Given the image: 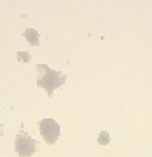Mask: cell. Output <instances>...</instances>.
<instances>
[{"mask_svg": "<svg viewBox=\"0 0 152 157\" xmlns=\"http://www.w3.org/2000/svg\"><path fill=\"white\" fill-rule=\"evenodd\" d=\"M67 75L61 71L52 69L46 64L37 66V84L46 91L48 97H53L54 91L65 84Z\"/></svg>", "mask_w": 152, "mask_h": 157, "instance_id": "6da1fadb", "label": "cell"}, {"mask_svg": "<svg viewBox=\"0 0 152 157\" xmlns=\"http://www.w3.org/2000/svg\"><path fill=\"white\" fill-rule=\"evenodd\" d=\"M37 142L33 140L29 133L21 130L16 134L14 140V149L21 157H30L37 151Z\"/></svg>", "mask_w": 152, "mask_h": 157, "instance_id": "7a4b0ae2", "label": "cell"}, {"mask_svg": "<svg viewBox=\"0 0 152 157\" xmlns=\"http://www.w3.org/2000/svg\"><path fill=\"white\" fill-rule=\"evenodd\" d=\"M39 132L47 145H54L60 136V126L53 118H45L38 123Z\"/></svg>", "mask_w": 152, "mask_h": 157, "instance_id": "3957f363", "label": "cell"}, {"mask_svg": "<svg viewBox=\"0 0 152 157\" xmlns=\"http://www.w3.org/2000/svg\"><path fill=\"white\" fill-rule=\"evenodd\" d=\"M26 40L30 44L31 46H38L39 45V34L35 29H28L23 33Z\"/></svg>", "mask_w": 152, "mask_h": 157, "instance_id": "277c9868", "label": "cell"}, {"mask_svg": "<svg viewBox=\"0 0 152 157\" xmlns=\"http://www.w3.org/2000/svg\"><path fill=\"white\" fill-rule=\"evenodd\" d=\"M110 141V134L107 132H101L99 134V137L97 139V142L101 146H107Z\"/></svg>", "mask_w": 152, "mask_h": 157, "instance_id": "5b68a950", "label": "cell"}, {"mask_svg": "<svg viewBox=\"0 0 152 157\" xmlns=\"http://www.w3.org/2000/svg\"><path fill=\"white\" fill-rule=\"evenodd\" d=\"M17 58L19 61H21L23 63H28L29 62L31 56L29 55V53L28 52H24V51H21L17 52Z\"/></svg>", "mask_w": 152, "mask_h": 157, "instance_id": "8992f818", "label": "cell"}]
</instances>
